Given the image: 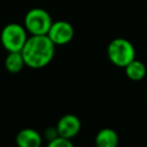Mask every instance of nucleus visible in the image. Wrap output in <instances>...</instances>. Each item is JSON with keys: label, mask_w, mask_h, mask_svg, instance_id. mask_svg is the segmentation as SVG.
<instances>
[{"label": "nucleus", "mask_w": 147, "mask_h": 147, "mask_svg": "<svg viewBox=\"0 0 147 147\" xmlns=\"http://www.w3.org/2000/svg\"><path fill=\"white\" fill-rule=\"evenodd\" d=\"M15 140L20 147H39L42 142V137L38 131L26 127L18 131Z\"/></svg>", "instance_id": "nucleus-7"}, {"label": "nucleus", "mask_w": 147, "mask_h": 147, "mask_svg": "<svg viewBox=\"0 0 147 147\" xmlns=\"http://www.w3.org/2000/svg\"><path fill=\"white\" fill-rule=\"evenodd\" d=\"M124 71H125L126 77L133 82H139V80L144 79L147 74L146 65L137 59L132 60L127 65H125Z\"/></svg>", "instance_id": "nucleus-9"}, {"label": "nucleus", "mask_w": 147, "mask_h": 147, "mask_svg": "<svg viewBox=\"0 0 147 147\" xmlns=\"http://www.w3.org/2000/svg\"><path fill=\"white\" fill-rule=\"evenodd\" d=\"M24 25L9 23L3 26L0 33V42L7 52H21L29 36Z\"/></svg>", "instance_id": "nucleus-3"}, {"label": "nucleus", "mask_w": 147, "mask_h": 147, "mask_svg": "<svg viewBox=\"0 0 147 147\" xmlns=\"http://www.w3.org/2000/svg\"><path fill=\"white\" fill-rule=\"evenodd\" d=\"M82 129L80 119L74 115V114H67L63 115L56 123V130L59 132V136L72 139L75 138Z\"/></svg>", "instance_id": "nucleus-6"}, {"label": "nucleus", "mask_w": 147, "mask_h": 147, "mask_svg": "<svg viewBox=\"0 0 147 147\" xmlns=\"http://www.w3.org/2000/svg\"><path fill=\"white\" fill-rule=\"evenodd\" d=\"M47 36L55 44V46H62L69 44L72 40L75 30L72 25L67 21H53Z\"/></svg>", "instance_id": "nucleus-5"}, {"label": "nucleus", "mask_w": 147, "mask_h": 147, "mask_svg": "<svg viewBox=\"0 0 147 147\" xmlns=\"http://www.w3.org/2000/svg\"><path fill=\"white\" fill-rule=\"evenodd\" d=\"M47 145H48V147H72L74 146L71 139H68V138H64L61 136L55 137L53 140L48 141Z\"/></svg>", "instance_id": "nucleus-11"}, {"label": "nucleus", "mask_w": 147, "mask_h": 147, "mask_svg": "<svg viewBox=\"0 0 147 147\" xmlns=\"http://www.w3.org/2000/svg\"><path fill=\"white\" fill-rule=\"evenodd\" d=\"M118 134L110 127L101 129L95 136V145L99 147H116L118 145Z\"/></svg>", "instance_id": "nucleus-8"}, {"label": "nucleus", "mask_w": 147, "mask_h": 147, "mask_svg": "<svg viewBox=\"0 0 147 147\" xmlns=\"http://www.w3.org/2000/svg\"><path fill=\"white\" fill-rule=\"evenodd\" d=\"M59 136V132H57V130H56V126H49V127H47L46 130H45V132H44V138L47 140V142L48 141H51V140H53L55 137H57Z\"/></svg>", "instance_id": "nucleus-12"}, {"label": "nucleus", "mask_w": 147, "mask_h": 147, "mask_svg": "<svg viewBox=\"0 0 147 147\" xmlns=\"http://www.w3.org/2000/svg\"><path fill=\"white\" fill-rule=\"evenodd\" d=\"M25 67V62L21 52H8L5 57V68L10 74H18Z\"/></svg>", "instance_id": "nucleus-10"}, {"label": "nucleus", "mask_w": 147, "mask_h": 147, "mask_svg": "<svg viewBox=\"0 0 147 147\" xmlns=\"http://www.w3.org/2000/svg\"><path fill=\"white\" fill-rule=\"evenodd\" d=\"M52 23L51 14L42 8H32L24 16V26L30 34H47Z\"/></svg>", "instance_id": "nucleus-4"}, {"label": "nucleus", "mask_w": 147, "mask_h": 147, "mask_svg": "<svg viewBox=\"0 0 147 147\" xmlns=\"http://www.w3.org/2000/svg\"><path fill=\"white\" fill-rule=\"evenodd\" d=\"M55 47L47 34H31L21 51L25 67L41 69L48 65L54 57Z\"/></svg>", "instance_id": "nucleus-1"}, {"label": "nucleus", "mask_w": 147, "mask_h": 147, "mask_svg": "<svg viewBox=\"0 0 147 147\" xmlns=\"http://www.w3.org/2000/svg\"><path fill=\"white\" fill-rule=\"evenodd\" d=\"M107 55L114 65L124 68L136 59V49L130 40L125 38H115L107 46Z\"/></svg>", "instance_id": "nucleus-2"}]
</instances>
